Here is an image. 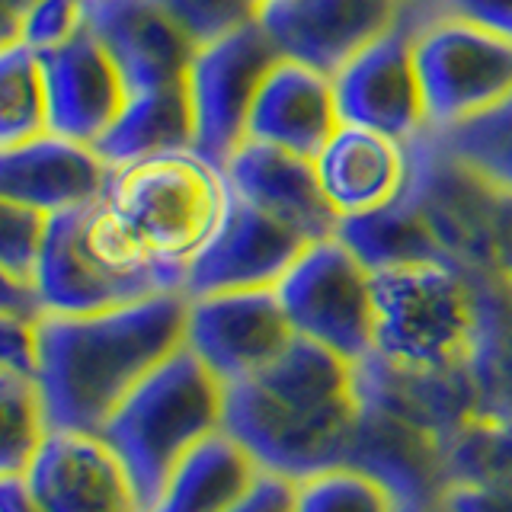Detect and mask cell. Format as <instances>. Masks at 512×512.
I'll return each mask as SVG.
<instances>
[{"mask_svg": "<svg viewBox=\"0 0 512 512\" xmlns=\"http://www.w3.org/2000/svg\"><path fill=\"white\" fill-rule=\"evenodd\" d=\"M186 320V292L96 314H45L39 320V388L52 429L100 436L125 397L186 346Z\"/></svg>", "mask_w": 512, "mask_h": 512, "instance_id": "obj_1", "label": "cell"}, {"mask_svg": "<svg viewBox=\"0 0 512 512\" xmlns=\"http://www.w3.org/2000/svg\"><path fill=\"white\" fill-rule=\"evenodd\" d=\"M362 420L359 362L298 340L256 375L228 384L224 429L266 474L304 480L346 464Z\"/></svg>", "mask_w": 512, "mask_h": 512, "instance_id": "obj_2", "label": "cell"}, {"mask_svg": "<svg viewBox=\"0 0 512 512\" xmlns=\"http://www.w3.org/2000/svg\"><path fill=\"white\" fill-rule=\"evenodd\" d=\"M487 276L458 263H404L372 272V359L404 372H468L487 314Z\"/></svg>", "mask_w": 512, "mask_h": 512, "instance_id": "obj_3", "label": "cell"}, {"mask_svg": "<svg viewBox=\"0 0 512 512\" xmlns=\"http://www.w3.org/2000/svg\"><path fill=\"white\" fill-rule=\"evenodd\" d=\"M228 423V384L189 346L160 362L109 416L100 439L125 464L144 512L192 448Z\"/></svg>", "mask_w": 512, "mask_h": 512, "instance_id": "obj_4", "label": "cell"}, {"mask_svg": "<svg viewBox=\"0 0 512 512\" xmlns=\"http://www.w3.org/2000/svg\"><path fill=\"white\" fill-rule=\"evenodd\" d=\"M103 202L138 253L189 269L228 215L231 186L196 151H170L119 167Z\"/></svg>", "mask_w": 512, "mask_h": 512, "instance_id": "obj_5", "label": "cell"}, {"mask_svg": "<svg viewBox=\"0 0 512 512\" xmlns=\"http://www.w3.org/2000/svg\"><path fill=\"white\" fill-rule=\"evenodd\" d=\"M36 288L45 314H96L186 292V269L160 266L119 231L106 202L48 218Z\"/></svg>", "mask_w": 512, "mask_h": 512, "instance_id": "obj_6", "label": "cell"}, {"mask_svg": "<svg viewBox=\"0 0 512 512\" xmlns=\"http://www.w3.org/2000/svg\"><path fill=\"white\" fill-rule=\"evenodd\" d=\"M410 157L407 199L423 215L445 260L493 279L509 192L448 154L429 132L410 141Z\"/></svg>", "mask_w": 512, "mask_h": 512, "instance_id": "obj_7", "label": "cell"}, {"mask_svg": "<svg viewBox=\"0 0 512 512\" xmlns=\"http://www.w3.org/2000/svg\"><path fill=\"white\" fill-rule=\"evenodd\" d=\"M429 132H448L512 100V39L464 20L413 26Z\"/></svg>", "mask_w": 512, "mask_h": 512, "instance_id": "obj_8", "label": "cell"}, {"mask_svg": "<svg viewBox=\"0 0 512 512\" xmlns=\"http://www.w3.org/2000/svg\"><path fill=\"white\" fill-rule=\"evenodd\" d=\"M282 308L298 336L349 362L375 349L372 269L340 237H324L298 256L276 285Z\"/></svg>", "mask_w": 512, "mask_h": 512, "instance_id": "obj_9", "label": "cell"}, {"mask_svg": "<svg viewBox=\"0 0 512 512\" xmlns=\"http://www.w3.org/2000/svg\"><path fill=\"white\" fill-rule=\"evenodd\" d=\"M279 61L282 52L263 23L199 48L186 74L192 119H196L192 151L221 170L228 167V160L247 141L256 93Z\"/></svg>", "mask_w": 512, "mask_h": 512, "instance_id": "obj_10", "label": "cell"}, {"mask_svg": "<svg viewBox=\"0 0 512 512\" xmlns=\"http://www.w3.org/2000/svg\"><path fill=\"white\" fill-rule=\"evenodd\" d=\"M298 340L276 288L212 292L189 298L186 346L224 384H237L272 365Z\"/></svg>", "mask_w": 512, "mask_h": 512, "instance_id": "obj_11", "label": "cell"}, {"mask_svg": "<svg viewBox=\"0 0 512 512\" xmlns=\"http://www.w3.org/2000/svg\"><path fill=\"white\" fill-rule=\"evenodd\" d=\"M333 93L343 125H362L397 141L429 132L413 29L404 20L333 74Z\"/></svg>", "mask_w": 512, "mask_h": 512, "instance_id": "obj_12", "label": "cell"}, {"mask_svg": "<svg viewBox=\"0 0 512 512\" xmlns=\"http://www.w3.org/2000/svg\"><path fill=\"white\" fill-rule=\"evenodd\" d=\"M311 244L314 240L288 228L285 221L231 192L228 215L218 234L186 269V295L276 288Z\"/></svg>", "mask_w": 512, "mask_h": 512, "instance_id": "obj_13", "label": "cell"}, {"mask_svg": "<svg viewBox=\"0 0 512 512\" xmlns=\"http://www.w3.org/2000/svg\"><path fill=\"white\" fill-rule=\"evenodd\" d=\"M404 0H285L269 4L263 26L282 52L320 74H340L384 32L394 29Z\"/></svg>", "mask_w": 512, "mask_h": 512, "instance_id": "obj_14", "label": "cell"}, {"mask_svg": "<svg viewBox=\"0 0 512 512\" xmlns=\"http://www.w3.org/2000/svg\"><path fill=\"white\" fill-rule=\"evenodd\" d=\"M87 29L116 61L128 96L186 84L199 52L154 0H87Z\"/></svg>", "mask_w": 512, "mask_h": 512, "instance_id": "obj_15", "label": "cell"}, {"mask_svg": "<svg viewBox=\"0 0 512 512\" xmlns=\"http://www.w3.org/2000/svg\"><path fill=\"white\" fill-rule=\"evenodd\" d=\"M112 170L93 144L45 132L0 148V199L61 215L106 199Z\"/></svg>", "mask_w": 512, "mask_h": 512, "instance_id": "obj_16", "label": "cell"}, {"mask_svg": "<svg viewBox=\"0 0 512 512\" xmlns=\"http://www.w3.org/2000/svg\"><path fill=\"white\" fill-rule=\"evenodd\" d=\"M39 58L45 71L48 132L80 144H96L128 100L116 61L87 26L68 45Z\"/></svg>", "mask_w": 512, "mask_h": 512, "instance_id": "obj_17", "label": "cell"}, {"mask_svg": "<svg viewBox=\"0 0 512 512\" xmlns=\"http://www.w3.org/2000/svg\"><path fill=\"white\" fill-rule=\"evenodd\" d=\"M314 170L336 218H362L404 199L413 173L410 141L340 125L314 157Z\"/></svg>", "mask_w": 512, "mask_h": 512, "instance_id": "obj_18", "label": "cell"}, {"mask_svg": "<svg viewBox=\"0 0 512 512\" xmlns=\"http://www.w3.org/2000/svg\"><path fill=\"white\" fill-rule=\"evenodd\" d=\"M26 480L45 512H144L125 464L90 432H55Z\"/></svg>", "mask_w": 512, "mask_h": 512, "instance_id": "obj_19", "label": "cell"}, {"mask_svg": "<svg viewBox=\"0 0 512 512\" xmlns=\"http://www.w3.org/2000/svg\"><path fill=\"white\" fill-rule=\"evenodd\" d=\"M231 192L266 215L285 221L308 240L336 237L340 218L320 189L314 160L292 151L272 148L263 141H244L224 167Z\"/></svg>", "mask_w": 512, "mask_h": 512, "instance_id": "obj_20", "label": "cell"}, {"mask_svg": "<svg viewBox=\"0 0 512 512\" xmlns=\"http://www.w3.org/2000/svg\"><path fill=\"white\" fill-rule=\"evenodd\" d=\"M343 125L333 77L292 58H282L263 80L250 112L247 141L314 160Z\"/></svg>", "mask_w": 512, "mask_h": 512, "instance_id": "obj_21", "label": "cell"}, {"mask_svg": "<svg viewBox=\"0 0 512 512\" xmlns=\"http://www.w3.org/2000/svg\"><path fill=\"white\" fill-rule=\"evenodd\" d=\"M263 474L247 445L221 429L176 464L151 512H231L253 493Z\"/></svg>", "mask_w": 512, "mask_h": 512, "instance_id": "obj_22", "label": "cell"}, {"mask_svg": "<svg viewBox=\"0 0 512 512\" xmlns=\"http://www.w3.org/2000/svg\"><path fill=\"white\" fill-rule=\"evenodd\" d=\"M196 119L186 84L132 93L109 132L93 144L112 170L170 151H192Z\"/></svg>", "mask_w": 512, "mask_h": 512, "instance_id": "obj_23", "label": "cell"}, {"mask_svg": "<svg viewBox=\"0 0 512 512\" xmlns=\"http://www.w3.org/2000/svg\"><path fill=\"white\" fill-rule=\"evenodd\" d=\"M336 237H340L372 272L388 269V266H404V263L445 260L442 247L426 228L423 215L416 212V205L407 199V192H404V199L381 208V212L340 221ZM445 263H452V260H445Z\"/></svg>", "mask_w": 512, "mask_h": 512, "instance_id": "obj_24", "label": "cell"}, {"mask_svg": "<svg viewBox=\"0 0 512 512\" xmlns=\"http://www.w3.org/2000/svg\"><path fill=\"white\" fill-rule=\"evenodd\" d=\"M0 477H26L55 436L39 378L0 368Z\"/></svg>", "mask_w": 512, "mask_h": 512, "instance_id": "obj_25", "label": "cell"}, {"mask_svg": "<svg viewBox=\"0 0 512 512\" xmlns=\"http://www.w3.org/2000/svg\"><path fill=\"white\" fill-rule=\"evenodd\" d=\"M48 132V96L39 52L26 42L0 45V148Z\"/></svg>", "mask_w": 512, "mask_h": 512, "instance_id": "obj_26", "label": "cell"}, {"mask_svg": "<svg viewBox=\"0 0 512 512\" xmlns=\"http://www.w3.org/2000/svg\"><path fill=\"white\" fill-rule=\"evenodd\" d=\"M445 474L448 487L474 484L512 490V416L474 413L448 445Z\"/></svg>", "mask_w": 512, "mask_h": 512, "instance_id": "obj_27", "label": "cell"}, {"mask_svg": "<svg viewBox=\"0 0 512 512\" xmlns=\"http://www.w3.org/2000/svg\"><path fill=\"white\" fill-rule=\"evenodd\" d=\"M295 512H410V506L378 474L356 464H333L295 480Z\"/></svg>", "mask_w": 512, "mask_h": 512, "instance_id": "obj_28", "label": "cell"}, {"mask_svg": "<svg viewBox=\"0 0 512 512\" xmlns=\"http://www.w3.org/2000/svg\"><path fill=\"white\" fill-rule=\"evenodd\" d=\"M474 375L480 410L512 416V298L496 279H490L487 288V314L474 356Z\"/></svg>", "mask_w": 512, "mask_h": 512, "instance_id": "obj_29", "label": "cell"}, {"mask_svg": "<svg viewBox=\"0 0 512 512\" xmlns=\"http://www.w3.org/2000/svg\"><path fill=\"white\" fill-rule=\"evenodd\" d=\"M448 154L512 192V100L448 132H429Z\"/></svg>", "mask_w": 512, "mask_h": 512, "instance_id": "obj_30", "label": "cell"}, {"mask_svg": "<svg viewBox=\"0 0 512 512\" xmlns=\"http://www.w3.org/2000/svg\"><path fill=\"white\" fill-rule=\"evenodd\" d=\"M202 48L263 20L266 0H154Z\"/></svg>", "mask_w": 512, "mask_h": 512, "instance_id": "obj_31", "label": "cell"}, {"mask_svg": "<svg viewBox=\"0 0 512 512\" xmlns=\"http://www.w3.org/2000/svg\"><path fill=\"white\" fill-rule=\"evenodd\" d=\"M48 218L52 215L0 199V279L36 285Z\"/></svg>", "mask_w": 512, "mask_h": 512, "instance_id": "obj_32", "label": "cell"}, {"mask_svg": "<svg viewBox=\"0 0 512 512\" xmlns=\"http://www.w3.org/2000/svg\"><path fill=\"white\" fill-rule=\"evenodd\" d=\"M87 26V0H39L20 23V42L32 52H55Z\"/></svg>", "mask_w": 512, "mask_h": 512, "instance_id": "obj_33", "label": "cell"}, {"mask_svg": "<svg viewBox=\"0 0 512 512\" xmlns=\"http://www.w3.org/2000/svg\"><path fill=\"white\" fill-rule=\"evenodd\" d=\"M400 20L410 29L429 20H464L512 39V0H404Z\"/></svg>", "mask_w": 512, "mask_h": 512, "instance_id": "obj_34", "label": "cell"}, {"mask_svg": "<svg viewBox=\"0 0 512 512\" xmlns=\"http://www.w3.org/2000/svg\"><path fill=\"white\" fill-rule=\"evenodd\" d=\"M0 368L39 378V320L0 311Z\"/></svg>", "mask_w": 512, "mask_h": 512, "instance_id": "obj_35", "label": "cell"}, {"mask_svg": "<svg viewBox=\"0 0 512 512\" xmlns=\"http://www.w3.org/2000/svg\"><path fill=\"white\" fill-rule=\"evenodd\" d=\"M439 512H512V490L452 484L439 496Z\"/></svg>", "mask_w": 512, "mask_h": 512, "instance_id": "obj_36", "label": "cell"}, {"mask_svg": "<svg viewBox=\"0 0 512 512\" xmlns=\"http://www.w3.org/2000/svg\"><path fill=\"white\" fill-rule=\"evenodd\" d=\"M231 512H295V484L279 474H263L253 493Z\"/></svg>", "mask_w": 512, "mask_h": 512, "instance_id": "obj_37", "label": "cell"}, {"mask_svg": "<svg viewBox=\"0 0 512 512\" xmlns=\"http://www.w3.org/2000/svg\"><path fill=\"white\" fill-rule=\"evenodd\" d=\"M0 512H45L26 477H0Z\"/></svg>", "mask_w": 512, "mask_h": 512, "instance_id": "obj_38", "label": "cell"}, {"mask_svg": "<svg viewBox=\"0 0 512 512\" xmlns=\"http://www.w3.org/2000/svg\"><path fill=\"white\" fill-rule=\"evenodd\" d=\"M493 279L500 282L509 298H512V192L506 199V215H503V234H500V250H496V269Z\"/></svg>", "mask_w": 512, "mask_h": 512, "instance_id": "obj_39", "label": "cell"}, {"mask_svg": "<svg viewBox=\"0 0 512 512\" xmlns=\"http://www.w3.org/2000/svg\"><path fill=\"white\" fill-rule=\"evenodd\" d=\"M0 45L4 42H16V36H20V23L23 16L39 4V0H0Z\"/></svg>", "mask_w": 512, "mask_h": 512, "instance_id": "obj_40", "label": "cell"}, {"mask_svg": "<svg viewBox=\"0 0 512 512\" xmlns=\"http://www.w3.org/2000/svg\"><path fill=\"white\" fill-rule=\"evenodd\" d=\"M269 4H285V0H266V7H269Z\"/></svg>", "mask_w": 512, "mask_h": 512, "instance_id": "obj_41", "label": "cell"}, {"mask_svg": "<svg viewBox=\"0 0 512 512\" xmlns=\"http://www.w3.org/2000/svg\"><path fill=\"white\" fill-rule=\"evenodd\" d=\"M423 512H439V509H423Z\"/></svg>", "mask_w": 512, "mask_h": 512, "instance_id": "obj_42", "label": "cell"}]
</instances>
